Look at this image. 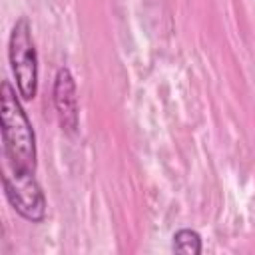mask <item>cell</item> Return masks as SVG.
I'll list each match as a JSON object with an SVG mask.
<instances>
[{
	"label": "cell",
	"instance_id": "1",
	"mask_svg": "<svg viewBox=\"0 0 255 255\" xmlns=\"http://www.w3.org/2000/svg\"><path fill=\"white\" fill-rule=\"evenodd\" d=\"M2 116V139L6 153L8 173L34 175L36 169V143L32 126L16 98V92L8 82H2L0 94Z\"/></svg>",
	"mask_w": 255,
	"mask_h": 255
},
{
	"label": "cell",
	"instance_id": "2",
	"mask_svg": "<svg viewBox=\"0 0 255 255\" xmlns=\"http://www.w3.org/2000/svg\"><path fill=\"white\" fill-rule=\"evenodd\" d=\"M10 62L24 100H32L38 90V58L30 36V26L22 18L16 22L10 36Z\"/></svg>",
	"mask_w": 255,
	"mask_h": 255
},
{
	"label": "cell",
	"instance_id": "3",
	"mask_svg": "<svg viewBox=\"0 0 255 255\" xmlns=\"http://www.w3.org/2000/svg\"><path fill=\"white\" fill-rule=\"evenodd\" d=\"M4 189L10 203L16 207L20 215L30 221H42L46 215V201L40 185L36 183L34 175H18L8 173L4 175Z\"/></svg>",
	"mask_w": 255,
	"mask_h": 255
},
{
	"label": "cell",
	"instance_id": "4",
	"mask_svg": "<svg viewBox=\"0 0 255 255\" xmlns=\"http://www.w3.org/2000/svg\"><path fill=\"white\" fill-rule=\"evenodd\" d=\"M54 102L60 114L62 128L66 131H74L78 128V104H76V86L70 70L62 68L56 76L54 86Z\"/></svg>",
	"mask_w": 255,
	"mask_h": 255
},
{
	"label": "cell",
	"instance_id": "5",
	"mask_svg": "<svg viewBox=\"0 0 255 255\" xmlns=\"http://www.w3.org/2000/svg\"><path fill=\"white\" fill-rule=\"evenodd\" d=\"M173 249L177 253H187V255H197L201 253V239L195 231L191 229H181L173 237Z\"/></svg>",
	"mask_w": 255,
	"mask_h": 255
}]
</instances>
